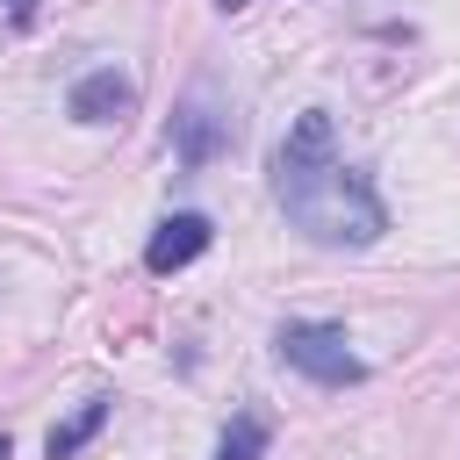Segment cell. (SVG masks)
<instances>
[{
    "mask_svg": "<svg viewBox=\"0 0 460 460\" xmlns=\"http://www.w3.org/2000/svg\"><path fill=\"white\" fill-rule=\"evenodd\" d=\"M208 216H194V208H180V216H165L158 230H151V244H144V266L151 273H180V266H194L201 252H208Z\"/></svg>",
    "mask_w": 460,
    "mask_h": 460,
    "instance_id": "4",
    "label": "cell"
},
{
    "mask_svg": "<svg viewBox=\"0 0 460 460\" xmlns=\"http://www.w3.org/2000/svg\"><path fill=\"white\" fill-rule=\"evenodd\" d=\"M101 424H108V395H86V402H79V410H72L65 424H50L43 453H50V460H72V453H79V446H86V438H93Z\"/></svg>",
    "mask_w": 460,
    "mask_h": 460,
    "instance_id": "6",
    "label": "cell"
},
{
    "mask_svg": "<svg viewBox=\"0 0 460 460\" xmlns=\"http://www.w3.org/2000/svg\"><path fill=\"white\" fill-rule=\"evenodd\" d=\"M223 144H230V115L208 108V93H194V101L172 115V158H180V165H208Z\"/></svg>",
    "mask_w": 460,
    "mask_h": 460,
    "instance_id": "3",
    "label": "cell"
},
{
    "mask_svg": "<svg viewBox=\"0 0 460 460\" xmlns=\"http://www.w3.org/2000/svg\"><path fill=\"white\" fill-rule=\"evenodd\" d=\"M266 446H273V424L259 410H237L230 431L216 438V460H266Z\"/></svg>",
    "mask_w": 460,
    "mask_h": 460,
    "instance_id": "7",
    "label": "cell"
},
{
    "mask_svg": "<svg viewBox=\"0 0 460 460\" xmlns=\"http://www.w3.org/2000/svg\"><path fill=\"white\" fill-rule=\"evenodd\" d=\"M273 194H280V208L316 244H338V252H359V244H374L388 230V208H381L374 180L338 158V129H331L323 108L295 115V129L280 137V151H273Z\"/></svg>",
    "mask_w": 460,
    "mask_h": 460,
    "instance_id": "1",
    "label": "cell"
},
{
    "mask_svg": "<svg viewBox=\"0 0 460 460\" xmlns=\"http://www.w3.org/2000/svg\"><path fill=\"white\" fill-rule=\"evenodd\" d=\"M129 108H137V79H122L115 65H101V72H86V79L72 86V122L108 129V122H122Z\"/></svg>",
    "mask_w": 460,
    "mask_h": 460,
    "instance_id": "5",
    "label": "cell"
},
{
    "mask_svg": "<svg viewBox=\"0 0 460 460\" xmlns=\"http://www.w3.org/2000/svg\"><path fill=\"white\" fill-rule=\"evenodd\" d=\"M7 453H14V446H7V431H0V460H7Z\"/></svg>",
    "mask_w": 460,
    "mask_h": 460,
    "instance_id": "9",
    "label": "cell"
},
{
    "mask_svg": "<svg viewBox=\"0 0 460 460\" xmlns=\"http://www.w3.org/2000/svg\"><path fill=\"white\" fill-rule=\"evenodd\" d=\"M280 359L295 367V374H309L316 388H352V381H367V359L345 345V331L338 323H280Z\"/></svg>",
    "mask_w": 460,
    "mask_h": 460,
    "instance_id": "2",
    "label": "cell"
},
{
    "mask_svg": "<svg viewBox=\"0 0 460 460\" xmlns=\"http://www.w3.org/2000/svg\"><path fill=\"white\" fill-rule=\"evenodd\" d=\"M216 7H223V14H237V7H244V0H216Z\"/></svg>",
    "mask_w": 460,
    "mask_h": 460,
    "instance_id": "8",
    "label": "cell"
}]
</instances>
